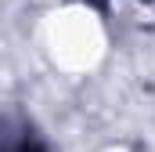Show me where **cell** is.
<instances>
[{"label":"cell","instance_id":"cell-1","mask_svg":"<svg viewBox=\"0 0 155 152\" xmlns=\"http://www.w3.org/2000/svg\"><path fill=\"white\" fill-rule=\"evenodd\" d=\"M0 152H43L36 138H18V141H7V145H0Z\"/></svg>","mask_w":155,"mask_h":152}]
</instances>
